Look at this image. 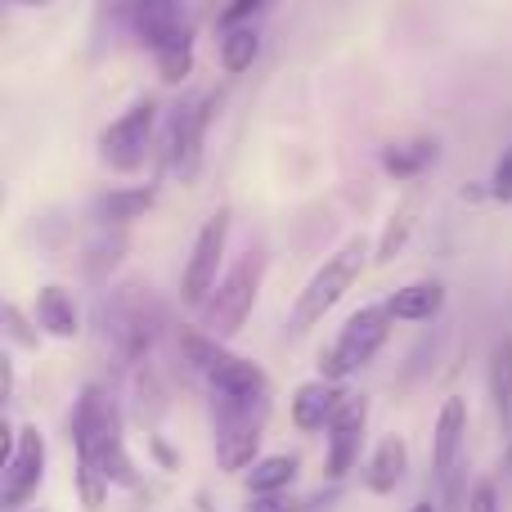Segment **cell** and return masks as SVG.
Returning a JSON list of instances; mask_svg holds the SVG:
<instances>
[{
    "label": "cell",
    "instance_id": "13",
    "mask_svg": "<svg viewBox=\"0 0 512 512\" xmlns=\"http://www.w3.org/2000/svg\"><path fill=\"white\" fill-rule=\"evenodd\" d=\"M342 391H337L333 378H310L297 387V396H292V423L301 427V432H324L328 423H333V414L342 409Z\"/></svg>",
    "mask_w": 512,
    "mask_h": 512
},
{
    "label": "cell",
    "instance_id": "3",
    "mask_svg": "<svg viewBox=\"0 0 512 512\" xmlns=\"http://www.w3.org/2000/svg\"><path fill=\"white\" fill-rule=\"evenodd\" d=\"M265 418H270V396H234V391H212V423H216V459L225 472L252 468L256 445H261Z\"/></svg>",
    "mask_w": 512,
    "mask_h": 512
},
{
    "label": "cell",
    "instance_id": "7",
    "mask_svg": "<svg viewBox=\"0 0 512 512\" xmlns=\"http://www.w3.org/2000/svg\"><path fill=\"white\" fill-rule=\"evenodd\" d=\"M153 126H158V99H140V104L126 108V113L99 135V158H104V167L122 171V176L140 171L144 158H149Z\"/></svg>",
    "mask_w": 512,
    "mask_h": 512
},
{
    "label": "cell",
    "instance_id": "2",
    "mask_svg": "<svg viewBox=\"0 0 512 512\" xmlns=\"http://www.w3.org/2000/svg\"><path fill=\"white\" fill-rule=\"evenodd\" d=\"M162 301L153 297L144 283H131V288H117L104 306V342L113 346V355L122 360V369L131 364H144V355L153 351L162 333Z\"/></svg>",
    "mask_w": 512,
    "mask_h": 512
},
{
    "label": "cell",
    "instance_id": "19",
    "mask_svg": "<svg viewBox=\"0 0 512 512\" xmlns=\"http://www.w3.org/2000/svg\"><path fill=\"white\" fill-rule=\"evenodd\" d=\"M490 400H495L499 423H512V337H499L490 351Z\"/></svg>",
    "mask_w": 512,
    "mask_h": 512
},
{
    "label": "cell",
    "instance_id": "5",
    "mask_svg": "<svg viewBox=\"0 0 512 512\" xmlns=\"http://www.w3.org/2000/svg\"><path fill=\"white\" fill-rule=\"evenodd\" d=\"M391 324H396V315H391L387 301H378V306H360L351 319H346L342 333H337V342L328 346L324 364H319V369H324L319 378L342 382V378H351L355 369H364V364L387 346Z\"/></svg>",
    "mask_w": 512,
    "mask_h": 512
},
{
    "label": "cell",
    "instance_id": "27",
    "mask_svg": "<svg viewBox=\"0 0 512 512\" xmlns=\"http://www.w3.org/2000/svg\"><path fill=\"white\" fill-rule=\"evenodd\" d=\"M490 198H499V203H512V149H504L495 176H490Z\"/></svg>",
    "mask_w": 512,
    "mask_h": 512
},
{
    "label": "cell",
    "instance_id": "23",
    "mask_svg": "<svg viewBox=\"0 0 512 512\" xmlns=\"http://www.w3.org/2000/svg\"><path fill=\"white\" fill-rule=\"evenodd\" d=\"M256 32H252V23H243V27H230V32L221 36V63H225V72H248L252 68V59H256Z\"/></svg>",
    "mask_w": 512,
    "mask_h": 512
},
{
    "label": "cell",
    "instance_id": "30",
    "mask_svg": "<svg viewBox=\"0 0 512 512\" xmlns=\"http://www.w3.org/2000/svg\"><path fill=\"white\" fill-rule=\"evenodd\" d=\"M149 450H153V454H158V459H162V463H167V468H176V454H171V450H167V445H162V441H158V436H149Z\"/></svg>",
    "mask_w": 512,
    "mask_h": 512
},
{
    "label": "cell",
    "instance_id": "21",
    "mask_svg": "<svg viewBox=\"0 0 512 512\" xmlns=\"http://www.w3.org/2000/svg\"><path fill=\"white\" fill-rule=\"evenodd\" d=\"M153 59H158V72H162V81H185L189 77V68H194V32H176L171 41H162L158 50H153Z\"/></svg>",
    "mask_w": 512,
    "mask_h": 512
},
{
    "label": "cell",
    "instance_id": "11",
    "mask_svg": "<svg viewBox=\"0 0 512 512\" xmlns=\"http://www.w3.org/2000/svg\"><path fill=\"white\" fill-rule=\"evenodd\" d=\"M364 423H369V400H364V396H346L342 409L333 414V423H328V454H324L328 481H342L346 472L360 463Z\"/></svg>",
    "mask_w": 512,
    "mask_h": 512
},
{
    "label": "cell",
    "instance_id": "18",
    "mask_svg": "<svg viewBox=\"0 0 512 512\" xmlns=\"http://www.w3.org/2000/svg\"><path fill=\"white\" fill-rule=\"evenodd\" d=\"M405 468H409V450L400 436H387V441L378 445V454L369 459V490L373 495H391V490L405 481Z\"/></svg>",
    "mask_w": 512,
    "mask_h": 512
},
{
    "label": "cell",
    "instance_id": "9",
    "mask_svg": "<svg viewBox=\"0 0 512 512\" xmlns=\"http://www.w3.org/2000/svg\"><path fill=\"white\" fill-rule=\"evenodd\" d=\"M225 239H230V207H216V212L207 216V225L198 230L194 256H189L185 279H180V297L194 310H203V301L216 292V270H221Z\"/></svg>",
    "mask_w": 512,
    "mask_h": 512
},
{
    "label": "cell",
    "instance_id": "20",
    "mask_svg": "<svg viewBox=\"0 0 512 512\" xmlns=\"http://www.w3.org/2000/svg\"><path fill=\"white\" fill-rule=\"evenodd\" d=\"M292 477H297V459H292V454H270V459L252 463L248 490L252 495H283V490L292 486Z\"/></svg>",
    "mask_w": 512,
    "mask_h": 512
},
{
    "label": "cell",
    "instance_id": "22",
    "mask_svg": "<svg viewBox=\"0 0 512 512\" xmlns=\"http://www.w3.org/2000/svg\"><path fill=\"white\" fill-rule=\"evenodd\" d=\"M427 162H436V140H414V144H391L387 153H382V167L391 171L396 180H414L418 171L427 167Z\"/></svg>",
    "mask_w": 512,
    "mask_h": 512
},
{
    "label": "cell",
    "instance_id": "6",
    "mask_svg": "<svg viewBox=\"0 0 512 512\" xmlns=\"http://www.w3.org/2000/svg\"><path fill=\"white\" fill-rule=\"evenodd\" d=\"M261 274H265V261L248 252L230 274H225L221 283H216V292L203 301V328H207V333H212V337L239 333L243 319H248L252 306H256V292H261Z\"/></svg>",
    "mask_w": 512,
    "mask_h": 512
},
{
    "label": "cell",
    "instance_id": "26",
    "mask_svg": "<svg viewBox=\"0 0 512 512\" xmlns=\"http://www.w3.org/2000/svg\"><path fill=\"white\" fill-rule=\"evenodd\" d=\"M261 5H265V0H230V5L221 9V18H216V23H221V32H230V27H243Z\"/></svg>",
    "mask_w": 512,
    "mask_h": 512
},
{
    "label": "cell",
    "instance_id": "33",
    "mask_svg": "<svg viewBox=\"0 0 512 512\" xmlns=\"http://www.w3.org/2000/svg\"><path fill=\"white\" fill-rule=\"evenodd\" d=\"M504 468H508V472H512V445H508V459H504Z\"/></svg>",
    "mask_w": 512,
    "mask_h": 512
},
{
    "label": "cell",
    "instance_id": "29",
    "mask_svg": "<svg viewBox=\"0 0 512 512\" xmlns=\"http://www.w3.org/2000/svg\"><path fill=\"white\" fill-rule=\"evenodd\" d=\"M252 512H306V504H292V499H283V495H256Z\"/></svg>",
    "mask_w": 512,
    "mask_h": 512
},
{
    "label": "cell",
    "instance_id": "15",
    "mask_svg": "<svg viewBox=\"0 0 512 512\" xmlns=\"http://www.w3.org/2000/svg\"><path fill=\"white\" fill-rule=\"evenodd\" d=\"M391 315L405 319V324H432L436 315H441L445 306V288L436 279H418V283H405V288H396L387 297Z\"/></svg>",
    "mask_w": 512,
    "mask_h": 512
},
{
    "label": "cell",
    "instance_id": "25",
    "mask_svg": "<svg viewBox=\"0 0 512 512\" xmlns=\"http://www.w3.org/2000/svg\"><path fill=\"white\" fill-rule=\"evenodd\" d=\"M405 234H409V207H405V212H400V216H391V225H387V234H382L378 256H373V261H378V265H387L391 256H396L400 243H405Z\"/></svg>",
    "mask_w": 512,
    "mask_h": 512
},
{
    "label": "cell",
    "instance_id": "32",
    "mask_svg": "<svg viewBox=\"0 0 512 512\" xmlns=\"http://www.w3.org/2000/svg\"><path fill=\"white\" fill-rule=\"evenodd\" d=\"M414 512H441V508H436V504H418Z\"/></svg>",
    "mask_w": 512,
    "mask_h": 512
},
{
    "label": "cell",
    "instance_id": "17",
    "mask_svg": "<svg viewBox=\"0 0 512 512\" xmlns=\"http://www.w3.org/2000/svg\"><path fill=\"white\" fill-rule=\"evenodd\" d=\"M36 324H41L50 337H59V342H68V337L81 333L77 306H72V297L63 288H54V283L36 292Z\"/></svg>",
    "mask_w": 512,
    "mask_h": 512
},
{
    "label": "cell",
    "instance_id": "31",
    "mask_svg": "<svg viewBox=\"0 0 512 512\" xmlns=\"http://www.w3.org/2000/svg\"><path fill=\"white\" fill-rule=\"evenodd\" d=\"M9 5H27V9H41V5H54V0H9Z\"/></svg>",
    "mask_w": 512,
    "mask_h": 512
},
{
    "label": "cell",
    "instance_id": "4",
    "mask_svg": "<svg viewBox=\"0 0 512 512\" xmlns=\"http://www.w3.org/2000/svg\"><path fill=\"white\" fill-rule=\"evenodd\" d=\"M364 256H369V243L364 239H351L337 256H328L324 265L315 270V279L301 288V297H297V306H292V333H306V328H315L319 319L328 315V310L342 301V292L351 288L355 279H360V270H364Z\"/></svg>",
    "mask_w": 512,
    "mask_h": 512
},
{
    "label": "cell",
    "instance_id": "10",
    "mask_svg": "<svg viewBox=\"0 0 512 512\" xmlns=\"http://www.w3.org/2000/svg\"><path fill=\"white\" fill-rule=\"evenodd\" d=\"M45 477V436L36 427H18V450L0 463V508L14 512L41 490Z\"/></svg>",
    "mask_w": 512,
    "mask_h": 512
},
{
    "label": "cell",
    "instance_id": "28",
    "mask_svg": "<svg viewBox=\"0 0 512 512\" xmlns=\"http://www.w3.org/2000/svg\"><path fill=\"white\" fill-rule=\"evenodd\" d=\"M468 512H499V490H495V481H481V486L472 490Z\"/></svg>",
    "mask_w": 512,
    "mask_h": 512
},
{
    "label": "cell",
    "instance_id": "12",
    "mask_svg": "<svg viewBox=\"0 0 512 512\" xmlns=\"http://www.w3.org/2000/svg\"><path fill=\"white\" fill-rule=\"evenodd\" d=\"M463 436H468V405L459 396H450L441 405V418H436V436H432V472L436 477H450L459 472L463 459Z\"/></svg>",
    "mask_w": 512,
    "mask_h": 512
},
{
    "label": "cell",
    "instance_id": "16",
    "mask_svg": "<svg viewBox=\"0 0 512 512\" xmlns=\"http://www.w3.org/2000/svg\"><path fill=\"white\" fill-rule=\"evenodd\" d=\"M153 207V189L135 185V189H108V194L95 198V221L108 225V230H126L131 221H140Z\"/></svg>",
    "mask_w": 512,
    "mask_h": 512
},
{
    "label": "cell",
    "instance_id": "1",
    "mask_svg": "<svg viewBox=\"0 0 512 512\" xmlns=\"http://www.w3.org/2000/svg\"><path fill=\"white\" fill-rule=\"evenodd\" d=\"M72 445H77V490L95 512L108 499V486H135V468L122 445V414L104 387H81L72 409Z\"/></svg>",
    "mask_w": 512,
    "mask_h": 512
},
{
    "label": "cell",
    "instance_id": "24",
    "mask_svg": "<svg viewBox=\"0 0 512 512\" xmlns=\"http://www.w3.org/2000/svg\"><path fill=\"white\" fill-rule=\"evenodd\" d=\"M117 252H126V234L122 230H117L113 239H99L95 248H90V261H86L90 279H104V270H113L117 265Z\"/></svg>",
    "mask_w": 512,
    "mask_h": 512
},
{
    "label": "cell",
    "instance_id": "34",
    "mask_svg": "<svg viewBox=\"0 0 512 512\" xmlns=\"http://www.w3.org/2000/svg\"><path fill=\"white\" fill-rule=\"evenodd\" d=\"M126 5H131V0H126Z\"/></svg>",
    "mask_w": 512,
    "mask_h": 512
},
{
    "label": "cell",
    "instance_id": "14",
    "mask_svg": "<svg viewBox=\"0 0 512 512\" xmlns=\"http://www.w3.org/2000/svg\"><path fill=\"white\" fill-rule=\"evenodd\" d=\"M180 9H185V0H131L126 5V14H131V27L140 32V41L149 45V50H158L162 41H171L176 32H185V18H180Z\"/></svg>",
    "mask_w": 512,
    "mask_h": 512
},
{
    "label": "cell",
    "instance_id": "8",
    "mask_svg": "<svg viewBox=\"0 0 512 512\" xmlns=\"http://www.w3.org/2000/svg\"><path fill=\"white\" fill-rule=\"evenodd\" d=\"M216 108H221V95H203V99L180 104L176 117H171L167 153H171V167H176L180 185H194L198 171H203V144H207V126H212Z\"/></svg>",
    "mask_w": 512,
    "mask_h": 512
}]
</instances>
